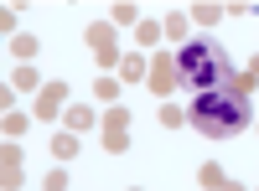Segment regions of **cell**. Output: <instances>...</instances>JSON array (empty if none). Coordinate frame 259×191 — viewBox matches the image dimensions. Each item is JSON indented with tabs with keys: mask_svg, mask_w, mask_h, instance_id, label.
<instances>
[{
	"mask_svg": "<svg viewBox=\"0 0 259 191\" xmlns=\"http://www.w3.org/2000/svg\"><path fill=\"white\" fill-rule=\"evenodd\" d=\"M187 119L197 124V135H207V140H233L249 124V93L239 88V83L207 88V93H197V103H192Z\"/></svg>",
	"mask_w": 259,
	"mask_h": 191,
	"instance_id": "1",
	"label": "cell"
},
{
	"mask_svg": "<svg viewBox=\"0 0 259 191\" xmlns=\"http://www.w3.org/2000/svg\"><path fill=\"white\" fill-rule=\"evenodd\" d=\"M177 73H182L187 88L207 93V88H223L228 83V57H223L218 41H187L177 52Z\"/></svg>",
	"mask_w": 259,
	"mask_h": 191,
	"instance_id": "2",
	"label": "cell"
},
{
	"mask_svg": "<svg viewBox=\"0 0 259 191\" xmlns=\"http://www.w3.org/2000/svg\"><path fill=\"white\" fill-rule=\"evenodd\" d=\"M124 124H130V109H109V114H104V150L119 155L124 145H130V140H124Z\"/></svg>",
	"mask_w": 259,
	"mask_h": 191,
	"instance_id": "3",
	"label": "cell"
},
{
	"mask_svg": "<svg viewBox=\"0 0 259 191\" xmlns=\"http://www.w3.org/2000/svg\"><path fill=\"white\" fill-rule=\"evenodd\" d=\"M150 68H156V73H150V88H156L161 98H166V93H171V88L182 83V73H177V57H156Z\"/></svg>",
	"mask_w": 259,
	"mask_h": 191,
	"instance_id": "4",
	"label": "cell"
},
{
	"mask_svg": "<svg viewBox=\"0 0 259 191\" xmlns=\"http://www.w3.org/2000/svg\"><path fill=\"white\" fill-rule=\"evenodd\" d=\"M89 47H94V57L104 62V68H114V62H119V52H114V36H109V26H89Z\"/></svg>",
	"mask_w": 259,
	"mask_h": 191,
	"instance_id": "5",
	"label": "cell"
},
{
	"mask_svg": "<svg viewBox=\"0 0 259 191\" xmlns=\"http://www.w3.org/2000/svg\"><path fill=\"white\" fill-rule=\"evenodd\" d=\"M62 98H68V88H62V83H47V88L36 93V119H52L62 109Z\"/></svg>",
	"mask_w": 259,
	"mask_h": 191,
	"instance_id": "6",
	"label": "cell"
},
{
	"mask_svg": "<svg viewBox=\"0 0 259 191\" xmlns=\"http://www.w3.org/2000/svg\"><path fill=\"white\" fill-rule=\"evenodd\" d=\"M0 176H6V191L21 186V150H11V145H6V171H0Z\"/></svg>",
	"mask_w": 259,
	"mask_h": 191,
	"instance_id": "7",
	"label": "cell"
},
{
	"mask_svg": "<svg viewBox=\"0 0 259 191\" xmlns=\"http://www.w3.org/2000/svg\"><path fill=\"white\" fill-rule=\"evenodd\" d=\"M145 68H150V62H140V57H124V62H119V78H124V83H140V78H150Z\"/></svg>",
	"mask_w": 259,
	"mask_h": 191,
	"instance_id": "8",
	"label": "cell"
},
{
	"mask_svg": "<svg viewBox=\"0 0 259 191\" xmlns=\"http://www.w3.org/2000/svg\"><path fill=\"white\" fill-rule=\"evenodd\" d=\"M161 26H166V36H171V41H187V16H182V11H171Z\"/></svg>",
	"mask_w": 259,
	"mask_h": 191,
	"instance_id": "9",
	"label": "cell"
},
{
	"mask_svg": "<svg viewBox=\"0 0 259 191\" xmlns=\"http://www.w3.org/2000/svg\"><path fill=\"white\" fill-rule=\"evenodd\" d=\"M52 155H57V160H73V155H78V140H73V135H57V140H52Z\"/></svg>",
	"mask_w": 259,
	"mask_h": 191,
	"instance_id": "10",
	"label": "cell"
},
{
	"mask_svg": "<svg viewBox=\"0 0 259 191\" xmlns=\"http://www.w3.org/2000/svg\"><path fill=\"white\" fill-rule=\"evenodd\" d=\"M197 181H202L207 191H223V171H218V165H202V171H197Z\"/></svg>",
	"mask_w": 259,
	"mask_h": 191,
	"instance_id": "11",
	"label": "cell"
},
{
	"mask_svg": "<svg viewBox=\"0 0 259 191\" xmlns=\"http://www.w3.org/2000/svg\"><path fill=\"white\" fill-rule=\"evenodd\" d=\"M223 11L218 6H192V21H202V26H212V21H218Z\"/></svg>",
	"mask_w": 259,
	"mask_h": 191,
	"instance_id": "12",
	"label": "cell"
},
{
	"mask_svg": "<svg viewBox=\"0 0 259 191\" xmlns=\"http://www.w3.org/2000/svg\"><path fill=\"white\" fill-rule=\"evenodd\" d=\"M68 124H73V130H89V124H94V109H73Z\"/></svg>",
	"mask_w": 259,
	"mask_h": 191,
	"instance_id": "13",
	"label": "cell"
},
{
	"mask_svg": "<svg viewBox=\"0 0 259 191\" xmlns=\"http://www.w3.org/2000/svg\"><path fill=\"white\" fill-rule=\"evenodd\" d=\"M41 186H47V191H68V171H47Z\"/></svg>",
	"mask_w": 259,
	"mask_h": 191,
	"instance_id": "14",
	"label": "cell"
},
{
	"mask_svg": "<svg viewBox=\"0 0 259 191\" xmlns=\"http://www.w3.org/2000/svg\"><path fill=\"white\" fill-rule=\"evenodd\" d=\"M182 119H187L182 109H161V124H166V130H177V124H182Z\"/></svg>",
	"mask_w": 259,
	"mask_h": 191,
	"instance_id": "15",
	"label": "cell"
},
{
	"mask_svg": "<svg viewBox=\"0 0 259 191\" xmlns=\"http://www.w3.org/2000/svg\"><path fill=\"white\" fill-rule=\"evenodd\" d=\"M223 191H244V186H233V181H223Z\"/></svg>",
	"mask_w": 259,
	"mask_h": 191,
	"instance_id": "16",
	"label": "cell"
},
{
	"mask_svg": "<svg viewBox=\"0 0 259 191\" xmlns=\"http://www.w3.org/2000/svg\"><path fill=\"white\" fill-rule=\"evenodd\" d=\"M130 191H135V186H130Z\"/></svg>",
	"mask_w": 259,
	"mask_h": 191,
	"instance_id": "17",
	"label": "cell"
}]
</instances>
